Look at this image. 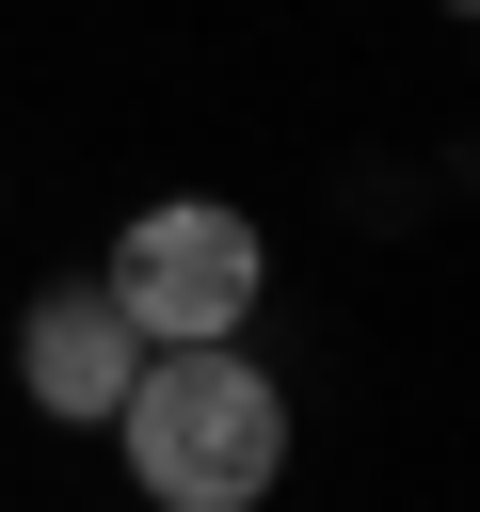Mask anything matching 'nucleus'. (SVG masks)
Here are the masks:
<instances>
[{
	"instance_id": "2",
	"label": "nucleus",
	"mask_w": 480,
	"mask_h": 512,
	"mask_svg": "<svg viewBox=\"0 0 480 512\" xmlns=\"http://www.w3.org/2000/svg\"><path fill=\"white\" fill-rule=\"evenodd\" d=\"M96 304H112L144 352H256L272 224H256V208H224V192H160V208H128V224H112Z\"/></svg>"
},
{
	"instance_id": "4",
	"label": "nucleus",
	"mask_w": 480,
	"mask_h": 512,
	"mask_svg": "<svg viewBox=\"0 0 480 512\" xmlns=\"http://www.w3.org/2000/svg\"><path fill=\"white\" fill-rule=\"evenodd\" d=\"M0 208H16V176H0Z\"/></svg>"
},
{
	"instance_id": "1",
	"label": "nucleus",
	"mask_w": 480,
	"mask_h": 512,
	"mask_svg": "<svg viewBox=\"0 0 480 512\" xmlns=\"http://www.w3.org/2000/svg\"><path fill=\"white\" fill-rule=\"evenodd\" d=\"M304 416H288V368L272 352H144L128 416H112V464L144 512H272Z\"/></svg>"
},
{
	"instance_id": "3",
	"label": "nucleus",
	"mask_w": 480,
	"mask_h": 512,
	"mask_svg": "<svg viewBox=\"0 0 480 512\" xmlns=\"http://www.w3.org/2000/svg\"><path fill=\"white\" fill-rule=\"evenodd\" d=\"M128 384H144V336L96 304V272H64V288L16 304V400H32L48 432H112Z\"/></svg>"
}]
</instances>
